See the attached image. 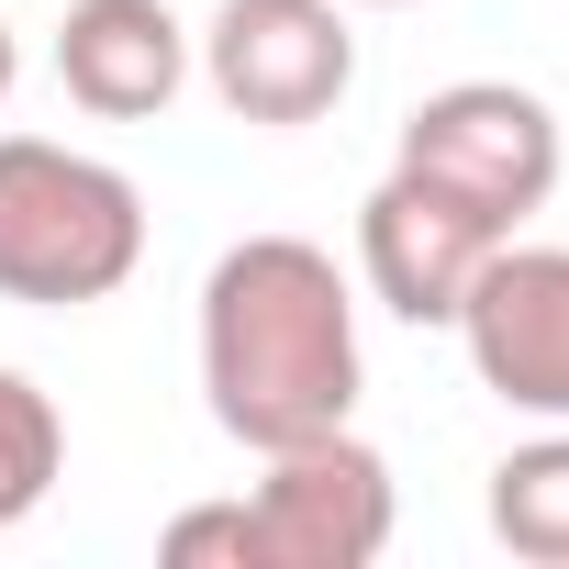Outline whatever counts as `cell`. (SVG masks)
I'll return each instance as SVG.
<instances>
[{"label": "cell", "instance_id": "cell-10", "mask_svg": "<svg viewBox=\"0 0 569 569\" xmlns=\"http://www.w3.org/2000/svg\"><path fill=\"white\" fill-rule=\"evenodd\" d=\"M57 480H68V425H57V402H46L23 369H0V536H12Z\"/></svg>", "mask_w": 569, "mask_h": 569}, {"label": "cell", "instance_id": "cell-8", "mask_svg": "<svg viewBox=\"0 0 569 569\" xmlns=\"http://www.w3.org/2000/svg\"><path fill=\"white\" fill-rule=\"evenodd\" d=\"M57 90L90 123H157L190 90V23L168 0H68L57 23Z\"/></svg>", "mask_w": 569, "mask_h": 569}, {"label": "cell", "instance_id": "cell-4", "mask_svg": "<svg viewBox=\"0 0 569 569\" xmlns=\"http://www.w3.org/2000/svg\"><path fill=\"white\" fill-rule=\"evenodd\" d=\"M190 68L212 79L234 123L291 134L358 90V34H347V0H212V23L190 34Z\"/></svg>", "mask_w": 569, "mask_h": 569}, {"label": "cell", "instance_id": "cell-9", "mask_svg": "<svg viewBox=\"0 0 569 569\" xmlns=\"http://www.w3.org/2000/svg\"><path fill=\"white\" fill-rule=\"evenodd\" d=\"M491 536L536 569H569V425L525 436L502 469H491Z\"/></svg>", "mask_w": 569, "mask_h": 569}, {"label": "cell", "instance_id": "cell-6", "mask_svg": "<svg viewBox=\"0 0 569 569\" xmlns=\"http://www.w3.org/2000/svg\"><path fill=\"white\" fill-rule=\"evenodd\" d=\"M447 336L469 347V369L502 413L569 425V246H513L502 234Z\"/></svg>", "mask_w": 569, "mask_h": 569}, {"label": "cell", "instance_id": "cell-13", "mask_svg": "<svg viewBox=\"0 0 569 569\" xmlns=\"http://www.w3.org/2000/svg\"><path fill=\"white\" fill-rule=\"evenodd\" d=\"M358 12H413V0H358Z\"/></svg>", "mask_w": 569, "mask_h": 569}, {"label": "cell", "instance_id": "cell-2", "mask_svg": "<svg viewBox=\"0 0 569 569\" xmlns=\"http://www.w3.org/2000/svg\"><path fill=\"white\" fill-rule=\"evenodd\" d=\"M146 268V190L57 134H0V302L79 313Z\"/></svg>", "mask_w": 569, "mask_h": 569}, {"label": "cell", "instance_id": "cell-5", "mask_svg": "<svg viewBox=\"0 0 569 569\" xmlns=\"http://www.w3.org/2000/svg\"><path fill=\"white\" fill-rule=\"evenodd\" d=\"M257 502V536H268V569H369L391 547V458L336 425V436H302V447H268V480L246 491Z\"/></svg>", "mask_w": 569, "mask_h": 569}, {"label": "cell", "instance_id": "cell-7", "mask_svg": "<svg viewBox=\"0 0 569 569\" xmlns=\"http://www.w3.org/2000/svg\"><path fill=\"white\" fill-rule=\"evenodd\" d=\"M491 246H502V223L469 212L458 190L413 179V168H391L358 201V279L380 291V313H402V325H458V302H469V279H480Z\"/></svg>", "mask_w": 569, "mask_h": 569}, {"label": "cell", "instance_id": "cell-1", "mask_svg": "<svg viewBox=\"0 0 569 569\" xmlns=\"http://www.w3.org/2000/svg\"><path fill=\"white\" fill-rule=\"evenodd\" d=\"M201 402L234 447H302L358 413V302L313 234H246L201 279Z\"/></svg>", "mask_w": 569, "mask_h": 569}, {"label": "cell", "instance_id": "cell-3", "mask_svg": "<svg viewBox=\"0 0 569 569\" xmlns=\"http://www.w3.org/2000/svg\"><path fill=\"white\" fill-rule=\"evenodd\" d=\"M391 168L458 190L469 212H491V223L513 234L525 212H547L569 146H558V112H547L536 90H513V79H447V90H425V101L402 112Z\"/></svg>", "mask_w": 569, "mask_h": 569}, {"label": "cell", "instance_id": "cell-11", "mask_svg": "<svg viewBox=\"0 0 569 569\" xmlns=\"http://www.w3.org/2000/svg\"><path fill=\"white\" fill-rule=\"evenodd\" d=\"M168 569H201V558H234V569H268V536H257V502H190L168 536H157Z\"/></svg>", "mask_w": 569, "mask_h": 569}, {"label": "cell", "instance_id": "cell-12", "mask_svg": "<svg viewBox=\"0 0 569 569\" xmlns=\"http://www.w3.org/2000/svg\"><path fill=\"white\" fill-rule=\"evenodd\" d=\"M12 79H23V46H12V23H0V101H12Z\"/></svg>", "mask_w": 569, "mask_h": 569}]
</instances>
